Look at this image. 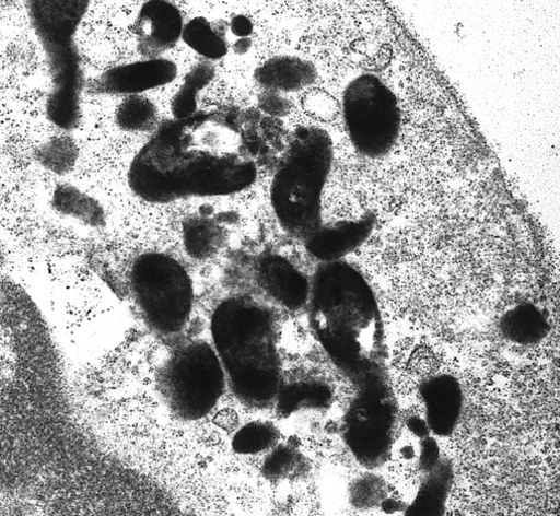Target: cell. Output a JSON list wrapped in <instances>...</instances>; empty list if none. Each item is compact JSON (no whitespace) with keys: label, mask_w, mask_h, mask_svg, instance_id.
Segmentation results:
<instances>
[{"label":"cell","mask_w":560,"mask_h":516,"mask_svg":"<svg viewBox=\"0 0 560 516\" xmlns=\"http://www.w3.org/2000/svg\"><path fill=\"white\" fill-rule=\"evenodd\" d=\"M334 402L330 384L318 377L304 376L290 382L284 379L273 407L279 417L289 419L305 412H327Z\"/></svg>","instance_id":"cell-15"},{"label":"cell","mask_w":560,"mask_h":516,"mask_svg":"<svg viewBox=\"0 0 560 516\" xmlns=\"http://www.w3.org/2000/svg\"><path fill=\"white\" fill-rule=\"evenodd\" d=\"M308 312L316 339L339 368L357 378L381 370L382 314L357 268L346 261L323 263L312 280Z\"/></svg>","instance_id":"cell-2"},{"label":"cell","mask_w":560,"mask_h":516,"mask_svg":"<svg viewBox=\"0 0 560 516\" xmlns=\"http://www.w3.org/2000/svg\"><path fill=\"white\" fill-rule=\"evenodd\" d=\"M27 9L48 59L75 52L73 37L89 9L86 0H33Z\"/></svg>","instance_id":"cell-9"},{"label":"cell","mask_w":560,"mask_h":516,"mask_svg":"<svg viewBox=\"0 0 560 516\" xmlns=\"http://www.w3.org/2000/svg\"><path fill=\"white\" fill-rule=\"evenodd\" d=\"M182 12L165 0H152L140 9L135 24L138 51L148 59L161 58L183 38Z\"/></svg>","instance_id":"cell-12"},{"label":"cell","mask_w":560,"mask_h":516,"mask_svg":"<svg viewBox=\"0 0 560 516\" xmlns=\"http://www.w3.org/2000/svg\"><path fill=\"white\" fill-rule=\"evenodd\" d=\"M210 328L236 400L254 410L273 407L284 376L271 312L249 297H230L215 308Z\"/></svg>","instance_id":"cell-3"},{"label":"cell","mask_w":560,"mask_h":516,"mask_svg":"<svg viewBox=\"0 0 560 516\" xmlns=\"http://www.w3.org/2000/svg\"><path fill=\"white\" fill-rule=\"evenodd\" d=\"M348 137L364 157L381 159L395 146L401 110L394 92L377 77L363 74L351 81L342 97Z\"/></svg>","instance_id":"cell-8"},{"label":"cell","mask_w":560,"mask_h":516,"mask_svg":"<svg viewBox=\"0 0 560 516\" xmlns=\"http://www.w3.org/2000/svg\"><path fill=\"white\" fill-rule=\"evenodd\" d=\"M334 142L323 128L302 126L271 186L273 213L287 233L307 242L325 223L323 198L334 165Z\"/></svg>","instance_id":"cell-4"},{"label":"cell","mask_w":560,"mask_h":516,"mask_svg":"<svg viewBox=\"0 0 560 516\" xmlns=\"http://www.w3.org/2000/svg\"><path fill=\"white\" fill-rule=\"evenodd\" d=\"M230 30L234 36L240 39L248 38L253 32L252 22L244 15L235 16L230 25Z\"/></svg>","instance_id":"cell-31"},{"label":"cell","mask_w":560,"mask_h":516,"mask_svg":"<svg viewBox=\"0 0 560 516\" xmlns=\"http://www.w3.org/2000/svg\"><path fill=\"white\" fill-rule=\"evenodd\" d=\"M256 178L238 126L215 112L163 124L128 174L131 190L153 203L228 196L249 188Z\"/></svg>","instance_id":"cell-1"},{"label":"cell","mask_w":560,"mask_h":516,"mask_svg":"<svg viewBox=\"0 0 560 516\" xmlns=\"http://www.w3.org/2000/svg\"><path fill=\"white\" fill-rule=\"evenodd\" d=\"M255 81L265 90L275 93H296L312 86L318 78L316 67L300 57H275L254 73Z\"/></svg>","instance_id":"cell-16"},{"label":"cell","mask_w":560,"mask_h":516,"mask_svg":"<svg viewBox=\"0 0 560 516\" xmlns=\"http://www.w3.org/2000/svg\"><path fill=\"white\" fill-rule=\"evenodd\" d=\"M177 74L175 62L164 58L147 59L105 71L94 81L93 89L102 94L139 95L172 83Z\"/></svg>","instance_id":"cell-13"},{"label":"cell","mask_w":560,"mask_h":516,"mask_svg":"<svg viewBox=\"0 0 560 516\" xmlns=\"http://www.w3.org/2000/svg\"><path fill=\"white\" fill-rule=\"evenodd\" d=\"M252 47V42L249 38L238 39L234 45V52L236 55H245Z\"/></svg>","instance_id":"cell-32"},{"label":"cell","mask_w":560,"mask_h":516,"mask_svg":"<svg viewBox=\"0 0 560 516\" xmlns=\"http://www.w3.org/2000/svg\"><path fill=\"white\" fill-rule=\"evenodd\" d=\"M130 289L149 327L162 336L182 332L194 308V283L176 258L151 251L136 258Z\"/></svg>","instance_id":"cell-6"},{"label":"cell","mask_w":560,"mask_h":516,"mask_svg":"<svg viewBox=\"0 0 560 516\" xmlns=\"http://www.w3.org/2000/svg\"><path fill=\"white\" fill-rule=\"evenodd\" d=\"M280 432L269 421L249 422L240 429L233 439L232 448L238 455L256 456L271 452L279 445Z\"/></svg>","instance_id":"cell-22"},{"label":"cell","mask_w":560,"mask_h":516,"mask_svg":"<svg viewBox=\"0 0 560 516\" xmlns=\"http://www.w3.org/2000/svg\"><path fill=\"white\" fill-rule=\"evenodd\" d=\"M226 375L213 345L194 340L177 347L158 373L160 395L168 411L184 422L208 417L221 401Z\"/></svg>","instance_id":"cell-5"},{"label":"cell","mask_w":560,"mask_h":516,"mask_svg":"<svg viewBox=\"0 0 560 516\" xmlns=\"http://www.w3.org/2000/svg\"><path fill=\"white\" fill-rule=\"evenodd\" d=\"M256 272L260 289L276 305L293 313L308 307L312 281L289 258L264 255Z\"/></svg>","instance_id":"cell-10"},{"label":"cell","mask_w":560,"mask_h":516,"mask_svg":"<svg viewBox=\"0 0 560 516\" xmlns=\"http://www.w3.org/2000/svg\"><path fill=\"white\" fill-rule=\"evenodd\" d=\"M304 468L305 457L299 447L279 444L265 458L261 473L269 481H288L303 473Z\"/></svg>","instance_id":"cell-25"},{"label":"cell","mask_w":560,"mask_h":516,"mask_svg":"<svg viewBox=\"0 0 560 516\" xmlns=\"http://www.w3.org/2000/svg\"><path fill=\"white\" fill-rule=\"evenodd\" d=\"M501 336L517 345H532L541 342L550 330L544 312L534 303L523 301L509 307L499 317Z\"/></svg>","instance_id":"cell-17"},{"label":"cell","mask_w":560,"mask_h":516,"mask_svg":"<svg viewBox=\"0 0 560 516\" xmlns=\"http://www.w3.org/2000/svg\"><path fill=\"white\" fill-rule=\"evenodd\" d=\"M183 239L190 257L206 261L222 249L226 242V232L218 220L202 214L185 221Z\"/></svg>","instance_id":"cell-19"},{"label":"cell","mask_w":560,"mask_h":516,"mask_svg":"<svg viewBox=\"0 0 560 516\" xmlns=\"http://www.w3.org/2000/svg\"><path fill=\"white\" fill-rule=\"evenodd\" d=\"M453 469L447 461L428 473L422 486L405 509V516H446Z\"/></svg>","instance_id":"cell-18"},{"label":"cell","mask_w":560,"mask_h":516,"mask_svg":"<svg viewBox=\"0 0 560 516\" xmlns=\"http://www.w3.org/2000/svg\"><path fill=\"white\" fill-rule=\"evenodd\" d=\"M199 87L184 81L172 99V113L175 119H187L198 113Z\"/></svg>","instance_id":"cell-28"},{"label":"cell","mask_w":560,"mask_h":516,"mask_svg":"<svg viewBox=\"0 0 560 516\" xmlns=\"http://www.w3.org/2000/svg\"><path fill=\"white\" fill-rule=\"evenodd\" d=\"M259 107L272 116H283L291 109L290 102L279 93L264 91L259 97Z\"/></svg>","instance_id":"cell-30"},{"label":"cell","mask_w":560,"mask_h":516,"mask_svg":"<svg viewBox=\"0 0 560 516\" xmlns=\"http://www.w3.org/2000/svg\"><path fill=\"white\" fill-rule=\"evenodd\" d=\"M419 396L432 434L441 438L452 436L465 408L464 389L458 378L447 373L431 375L420 384Z\"/></svg>","instance_id":"cell-11"},{"label":"cell","mask_w":560,"mask_h":516,"mask_svg":"<svg viewBox=\"0 0 560 516\" xmlns=\"http://www.w3.org/2000/svg\"><path fill=\"white\" fill-rule=\"evenodd\" d=\"M80 84L81 80L55 83L47 102V115L59 128L73 129L80 122Z\"/></svg>","instance_id":"cell-20"},{"label":"cell","mask_w":560,"mask_h":516,"mask_svg":"<svg viewBox=\"0 0 560 516\" xmlns=\"http://www.w3.org/2000/svg\"><path fill=\"white\" fill-rule=\"evenodd\" d=\"M182 39L190 49L209 60H219L229 51L225 40L205 17H196L186 24Z\"/></svg>","instance_id":"cell-24"},{"label":"cell","mask_w":560,"mask_h":516,"mask_svg":"<svg viewBox=\"0 0 560 516\" xmlns=\"http://www.w3.org/2000/svg\"><path fill=\"white\" fill-rule=\"evenodd\" d=\"M306 113L322 120H330L337 113L336 101L326 92H311L303 99Z\"/></svg>","instance_id":"cell-29"},{"label":"cell","mask_w":560,"mask_h":516,"mask_svg":"<svg viewBox=\"0 0 560 516\" xmlns=\"http://www.w3.org/2000/svg\"><path fill=\"white\" fill-rule=\"evenodd\" d=\"M159 108L150 98L143 95L126 97L117 107L115 119L117 126L125 132H151L159 122Z\"/></svg>","instance_id":"cell-21"},{"label":"cell","mask_w":560,"mask_h":516,"mask_svg":"<svg viewBox=\"0 0 560 516\" xmlns=\"http://www.w3.org/2000/svg\"><path fill=\"white\" fill-rule=\"evenodd\" d=\"M54 207L61 213L80 219L91 225H100L104 220V212L97 201L80 189L61 185L57 187L52 197Z\"/></svg>","instance_id":"cell-23"},{"label":"cell","mask_w":560,"mask_h":516,"mask_svg":"<svg viewBox=\"0 0 560 516\" xmlns=\"http://www.w3.org/2000/svg\"><path fill=\"white\" fill-rule=\"evenodd\" d=\"M358 380L359 391L343 419L342 438L362 466L375 469L392 456L398 412L382 370Z\"/></svg>","instance_id":"cell-7"},{"label":"cell","mask_w":560,"mask_h":516,"mask_svg":"<svg viewBox=\"0 0 560 516\" xmlns=\"http://www.w3.org/2000/svg\"><path fill=\"white\" fill-rule=\"evenodd\" d=\"M351 504L357 508L371 509L381 507L388 496L387 484L383 478L374 473H365L357 478L350 485Z\"/></svg>","instance_id":"cell-27"},{"label":"cell","mask_w":560,"mask_h":516,"mask_svg":"<svg viewBox=\"0 0 560 516\" xmlns=\"http://www.w3.org/2000/svg\"><path fill=\"white\" fill-rule=\"evenodd\" d=\"M376 224L372 211L352 219L324 223L307 241L306 248L323 263L343 261V258L363 245Z\"/></svg>","instance_id":"cell-14"},{"label":"cell","mask_w":560,"mask_h":516,"mask_svg":"<svg viewBox=\"0 0 560 516\" xmlns=\"http://www.w3.org/2000/svg\"><path fill=\"white\" fill-rule=\"evenodd\" d=\"M79 157L77 143L69 137H57L45 143L37 153L39 163L57 175L72 171Z\"/></svg>","instance_id":"cell-26"}]
</instances>
